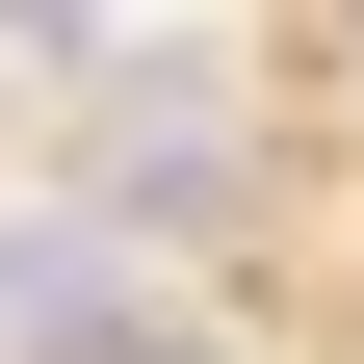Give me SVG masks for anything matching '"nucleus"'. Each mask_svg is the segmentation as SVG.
Segmentation results:
<instances>
[{
  "instance_id": "1",
  "label": "nucleus",
  "mask_w": 364,
  "mask_h": 364,
  "mask_svg": "<svg viewBox=\"0 0 364 364\" xmlns=\"http://www.w3.org/2000/svg\"><path fill=\"white\" fill-rule=\"evenodd\" d=\"M208 208H235L208 53H105V78H78V235H208Z\"/></svg>"
},
{
  "instance_id": "2",
  "label": "nucleus",
  "mask_w": 364,
  "mask_h": 364,
  "mask_svg": "<svg viewBox=\"0 0 364 364\" xmlns=\"http://www.w3.org/2000/svg\"><path fill=\"white\" fill-rule=\"evenodd\" d=\"M0 364H208V312L130 287L105 235H0Z\"/></svg>"
}]
</instances>
